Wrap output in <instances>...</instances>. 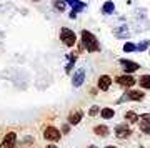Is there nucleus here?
<instances>
[{
    "mask_svg": "<svg viewBox=\"0 0 150 148\" xmlns=\"http://www.w3.org/2000/svg\"><path fill=\"white\" fill-rule=\"evenodd\" d=\"M82 45H83V48L88 50L90 53L100 50V43H98L97 37L92 32H88V30H82Z\"/></svg>",
    "mask_w": 150,
    "mask_h": 148,
    "instance_id": "nucleus-1",
    "label": "nucleus"
},
{
    "mask_svg": "<svg viewBox=\"0 0 150 148\" xmlns=\"http://www.w3.org/2000/svg\"><path fill=\"white\" fill-rule=\"evenodd\" d=\"M60 40L67 45V47H74L77 42V35H75L70 28H62L60 30Z\"/></svg>",
    "mask_w": 150,
    "mask_h": 148,
    "instance_id": "nucleus-2",
    "label": "nucleus"
},
{
    "mask_svg": "<svg viewBox=\"0 0 150 148\" xmlns=\"http://www.w3.org/2000/svg\"><path fill=\"white\" fill-rule=\"evenodd\" d=\"M43 138H45L47 142H50V143H55V142H59L60 138H62V133H60L55 127H47L45 130H43Z\"/></svg>",
    "mask_w": 150,
    "mask_h": 148,
    "instance_id": "nucleus-3",
    "label": "nucleus"
},
{
    "mask_svg": "<svg viewBox=\"0 0 150 148\" xmlns=\"http://www.w3.org/2000/svg\"><path fill=\"white\" fill-rule=\"evenodd\" d=\"M132 135V128H130L129 122L127 123H120L115 127V137L120 138V140H125V138H129Z\"/></svg>",
    "mask_w": 150,
    "mask_h": 148,
    "instance_id": "nucleus-4",
    "label": "nucleus"
},
{
    "mask_svg": "<svg viewBox=\"0 0 150 148\" xmlns=\"http://www.w3.org/2000/svg\"><path fill=\"white\" fill-rule=\"evenodd\" d=\"M17 147V133L8 132L4 137V140L0 142V148H15Z\"/></svg>",
    "mask_w": 150,
    "mask_h": 148,
    "instance_id": "nucleus-5",
    "label": "nucleus"
},
{
    "mask_svg": "<svg viewBox=\"0 0 150 148\" xmlns=\"http://www.w3.org/2000/svg\"><path fill=\"white\" fill-rule=\"evenodd\" d=\"M115 82H117L118 85L125 87V88H132V87H134V85L137 83V80H135L130 73H127V75H120V77H117V78H115Z\"/></svg>",
    "mask_w": 150,
    "mask_h": 148,
    "instance_id": "nucleus-6",
    "label": "nucleus"
},
{
    "mask_svg": "<svg viewBox=\"0 0 150 148\" xmlns=\"http://www.w3.org/2000/svg\"><path fill=\"white\" fill-rule=\"evenodd\" d=\"M139 128L142 130L144 133L150 135V113H144V115L140 116L139 120Z\"/></svg>",
    "mask_w": 150,
    "mask_h": 148,
    "instance_id": "nucleus-7",
    "label": "nucleus"
},
{
    "mask_svg": "<svg viewBox=\"0 0 150 148\" xmlns=\"http://www.w3.org/2000/svg\"><path fill=\"white\" fill-rule=\"evenodd\" d=\"M145 93L140 90H127L125 92V97H123L122 100H134V101H140L144 100Z\"/></svg>",
    "mask_w": 150,
    "mask_h": 148,
    "instance_id": "nucleus-8",
    "label": "nucleus"
},
{
    "mask_svg": "<svg viewBox=\"0 0 150 148\" xmlns=\"http://www.w3.org/2000/svg\"><path fill=\"white\" fill-rule=\"evenodd\" d=\"M120 65L123 67V70H125L127 73H134V72H137V70L140 68V65L137 63V62H132V60H125V58H122V60H120Z\"/></svg>",
    "mask_w": 150,
    "mask_h": 148,
    "instance_id": "nucleus-9",
    "label": "nucleus"
},
{
    "mask_svg": "<svg viewBox=\"0 0 150 148\" xmlns=\"http://www.w3.org/2000/svg\"><path fill=\"white\" fill-rule=\"evenodd\" d=\"M110 85H112V78H110L108 75H102V77H98V83H97L98 90L107 92L108 88H110Z\"/></svg>",
    "mask_w": 150,
    "mask_h": 148,
    "instance_id": "nucleus-10",
    "label": "nucleus"
},
{
    "mask_svg": "<svg viewBox=\"0 0 150 148\" xmlns=\"http://www.w3.org/2000/svg\"><path fill=\"white\" fill-rule=\"evenodd\" d=\"M82 116H83V113H82V110H75V111H72L69 115V125H79V123L82 122Z\"/></svg>",
    "mask_w": 150,
    "mask_h": 148,
    "instance_id": "nucleus-11",
    "label": "nucleus"
},
{
    "mask_svg": "<svg viewBox=\"0 0 150 148\" xmlns=\"http://www.w3.org/2000/svg\"><path fill=\"white\" fill-rule=\"evenodd\" d=\"M83 80H85V70H79V72L74 75L72 85H74V87H80V85L83 83Z\"/></svg>",
    "mask_w": 150,
    "mask_h": 148,
    "instance_id": "nucleus-12",
    "label": "nucleus"
},
{
    "mask_svg": "<svg viewBox=\"0 0 150 148\" xmlns=\"http://www.w3.org/2000/svg\"><path fill=\"white\" fill-rule=\"evenodd\" d=\"M93 133L98 135V137H107L108 135V127L107 125H97V127L93 128Z\"/></svg>",
    "mask_w": 150,
    "mask_h": 148,
    "instance_id": "nucleus-13",
    "label": "nucleus"
},
{
    "mask_svg": "<svg viewBox=\"0 0 150 148\" xmlns=\"http://www.w3.org/2000/svg\"><path fill=\"white\" fill-rule=\"evenodd\" d=\"M139 85L145 90H150V75H142L139 78Z\"/></svg>",
    "mask_w": 150,
    "mask_h": 148,
    "instance_id": "nucleus-14",
    "label": "nucleus"
},
{
    "mask_svg": "<svg viewBox=\"0 0 150 148\" xmlns=\"http://www.w3.org/2000/svg\"><path fill=\"white\" fill-rule=\"evenodd\" d=\"M125 120L129 123H137L140 120V116L137 115L135 111H127V113H125Z\"/></svg>",
    "mask_w": 150,
    "mask_h": 148,
    "instance_id": "nucleus-15",
    "label": "nucleus"
},
{
    "mask_svg": "<svg viewBox=\"0 0 150 148\" xmlns=\"http://www.w3.org/2000/svg\"><path fill=\"white\" fill-rule=\"evenodd\" d=\"M100 115H102V118L108 120V118H113V115H115V111H113L112 108H103V110H100Z\"/></svg>",
    "mask_w": 150,
    "mask_h": 148,
    "instance_id": "nucleus-16",
    "label": "nucleus"
},
{
    "mask_svg": "<svg viewBox=\"0 0 150 148\" xmlns=\"http://www.w3.org/2000/svg\"><path fill=\"white\" fill-rule=\"evenodd\" d=\"M115 10V5H113V2H105L102 7V12L103 13H112V12Z\"/></svg>",
    "mask_w": 150,
    "mask_h": 148,
    "instance_id": "nucleus-17",
    "label": "nucleus"
},
{
    "mask_svg": "<svg viewBox=\"0 0 150 148\" xmlns=\"http://www.w3.org/2000/svg\"><path fill=\"white\" fill-rule=\"evenodd\" d=\"M70 4H72V7H74V12L77 13V12H80L82 8H83V4H80V2H77V0H69Z\"/></svg>",
    "mask_w": 150,
    "mask_h": 148,
    "instance_id": "nucleus-18",
    "label": "nucleus"
},
{
    "mask_svg": "<svg viewBox=\"0 0 150 148\" xmlns=\"http://www.w3.org/2000/svg\"><path fill=\"white\" fill-rule=\"evenodd\" d=\"M123 50H125V52H134V50H137V45H134L132 42H127L123 45Z\"/></svg>",
    "mask_w": 150,
    "mask_h": 148,
    "instance_id": "nucleus-19",
    "label": "nucleus"
},
{
    "mask_svg": "<svg viewBox=\"0 0 150 148\" xmlns=\"http://www.w3.org/2000/svg\"><path fill=\"white\" fill-rule=\"evenodd\" d=\"M33 143V138L32 137H25L23 140H22V147H30Z\"/></svg>",
    "mask_w": 150,
    "mask_h": 148,
    "instance_id": "nucleus-20",
    "label": "nucleus"
},
{
    "mask_svg": "<svg viewBox=\"0 0 150 148\" xmlns=\"http://www.w3.org/2000/svg\"><path fill=\"white\" fill-rule=\"evenodd\" d=\"M65 7H67V5H65V2H55V8H57V10H62V12H64Z\"/></svg>",
    "mask_w": 150,
    "mask_h": 148,
    "instance_id": "nucleus-21",
    "label": "nucleus"
},
{
    "mask_svg": "<svg viewBox=\"0 0 150 148\" xmlns=\"http://www.w3.org/2000/svg\"><path fill=\"white\" fill-rule=\"evenodd\" d=\"M98 111H100V108H98V106H92L90 110H88V115H90V116H95Z\"/></svg>",
    "mask_w": 150,
    "mask_h": 148,
    "instance_id": "nucleus-22",
    "label": "nucleus"
},
{
    "mask_svg": "<svg viewBox=\"0 0 150 148\" xmlns=\"http://www.w3.org/2000/svg\"><path fill=\"white\" fill-rule=\"evenodd\" d=\"M149 45H150V43L145 40V42H142V43H139V45H137V50H145V48L149 47Z\"/></svg>",
    "mask_w": 150,
    "mask_h": 148,
    "instance_id": "nucleus-23",
    "label": "nucleus"
},
{
    "mask_svg": "<svg viewBox=\"0 0 150 148\" xmlns=\"http://www.w3.org/2000/svg\"><path fill=\"white\" fill-rule=\"evenodd\" d=\"M69 132V125H64V127H62V133H67Z\"/></svg>",
    "mask_w": 150,
    "mask_h": 148,
    "instance_id": "nucleus-24",
    "label": "nucleus"
},
{
    "mask_svg": "<svg viewBox=\"0 0 150 148\" xmlns=\"http://www.w3.org/2000/svg\"><path fill=\"white\" fill-rule=\"evenodd\" d=\"M47 148H59V147H55V145H48Z\"/></svg>",
    "mask_w": 150,
    "mask_h": 148,
    "instance_id": "nucleus-25",
    "label": "nucleus"
},
{
    "mask_svg": "<svg viewBox=\"0 0 150 148\" xmlns=\"http://www.w3.org/2000/svg\"><path fill=\"white\" fill-rule=\"evenodd\" d=\"M105 148H117V147H113V145H108V147H105Z\"/></svg>",
    "mask_w": 150,
    "mask_h": 148,
    "instance_id": "nucleus-26",
    "label": "nucleus"
},
{
    "mask_svg": "<svg viewBox=\"0 0 150 148\" xmlns=\"http://www.w3.org/2000/svg\"><path fill=\"white\" fill-rule=\"evenodd\" d=\"M87 148H97L95 145H90V147H87Z\"/></svg>",
    "mask_w": 150,
    "mask_h": 148,
    "instance_id": "nucleus-27",
    "label": "nucleus"
},
{
    "mask_svg": "<svg viewBox=\"0 0 150 148\" xmlns=\"http://www.w3.org/2000/svg\"><path fill=\"white\" fill-rule=\"evenodd\" d=\"M33 2H38V0H33Z\"/></svg>",
    "mask_w": 150,
    "mask_h": 148,
    "instance_id": "nucleus-28",
    "label": "nucleus"
}]
</instances>
